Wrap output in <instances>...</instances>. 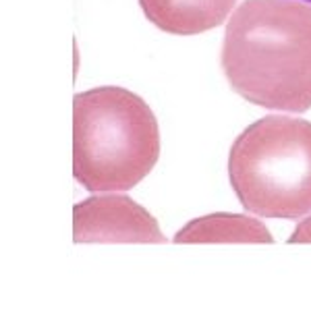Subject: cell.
Listing matches in <instances>:
<instances>
[{
	"label": "cell",
	"instance_id": "cell-1",
	"mask_svg": "<svg viewBox=\"0 0 311 311\" xmlns=\"http://www.w3.org/2000/svg\"><path fill=\"white\" fill-rule=\"evenodd\" d=\"M222 69L230 87L268 110L311 108V2L245 0L226 25Z\"/></svg>",
	"mask_w": 311,
	"mask_h": 311
},
{
	"label": "cell",
	"instance_id": "cell-2",
	"mask_svg": "<svg viewBox=\"0 0 311 311\" xmlns=\"http://www.w3.org/2000/svg\"><path fill=\"white\" fill-rule=\"evenodd\" d=\"M160 156L154 112L125 87H96L73 100V173L94 193L129 191Z\"/></svg>",
	"mask_w": 311,
	"mask_h": 311
},
{
	"label": "cell",
	"instance_id": "cell-3",
	"mask_svg": "<svg viewBox=\"0 0 311 311\" xmlns=\"http://www.w3.org/2000/svg\"><path fill=\"white\" fill-rule=\"evenodd\" d=\"M233 191L247 212L295 220L311 212V123L272 114L249 125L228 156Z\"/></svg>",
	"mask_w": 311,
	"mask_h": 311
},
{
	"label": "cell",
	"instance_id": "cell-4",
	"mask_svg": "<svg viewBox=\"0 0 311 311\" xmlns=\"http://www.w3.org/2000/svg\"><path fill=\"white\" fill-rule=\"evenodd\" d=\"M75 243H166L156 218L127 195H94L73 209Z\"/></svg>",
	"mask_w": 311,
	"mask_h": 311
},
{
	"label": "cell",
	"instance_id": "cell-5",
	"mask_svg": "<svg viewBox=\"0 0 311 311\" xmlns=\"http://www.w3.org/2000/svg\"><path fill=\"white\" fill-rule=\"evenodd\" d=\"M237 0H139L143 15L158 29L193 35L214 29L230 15Z\"/></svg>",
	"mask_w": 311,
	"mask_h": 311
},
{
	"label": "cell",
	"instance_id": "cell-6",
	"mask_svg": "<svg viewBox=\"0 0 311 311\" xmlns=\"http://www.w3.org/2000/svg\"><path fill=\"white\" fill-rule=\"evenodd\" d=\"M174 243H272V235L255 218L212 214L191 220L174 237Z\"/></svg>",
	"mask_w": 311,
	"mask_h": 311
},
{
	"label": "cell",
	"instance_id": "cell-7",
	"mask_svg": "<svg viewBox=\"0 0 311 311\" xmlns=\"http://www.w3.org/2000/svg\"><path fill=\"white\" fill-rule=\"evenodd\" d=\"M288 243H311V216L297 224V230L290 235Z\"/></svg>",
	"mask_w": 311,
	"mask_h": 311
},
{
	"label": "cell",
	"instance_id": "cell-8",
	"mask_svg": "<svg viewBox=\"0 0 311 311\" xmlns=\"http://www.w3.org/2000/svg\"><path fill=\"white\" fill-rule=\"evenodd\" d=\"M305 2H311V0H305Z\"/></svg>",
	"mask_w": 311,
	"mask_h": 311
}]
</instances>
